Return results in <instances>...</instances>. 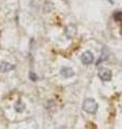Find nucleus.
Instances as JSON below:
<instances>
[{"instance_id": "1", "label": "nucleus", "mask_w": 122, "mask_h": 129, "mask_svg": "<svg viewBox=\"0 0 122 129\" xmlns=\"http://www.w3.org/2000/svg\"><path fill=\"white\" fill-rule=\"evenodd\" d=\"M83 109L87 113L93 114V113H95L97 111V103L95 102L94 99H86L83 103Z\"/></svg>"}, {"instance_id": "2", "label": "nucleus", "mask_w": 122, "mask_h": 129, "mask_svg": "<svg viewBox=\"0 0 122 129\" xmlns=\"http://www.w3.org/2000/svg\"><path fill=\"white\" fill-rule=\"evenodd\" d=\"M99 78L104 81V82H108L110 81L112 78V73L109 69H106V68H101L99 70Z\"/></svg>"}, {"instance_id": "3", "label": "nucleus", "mask_w": 122, "mask_h": 129, "mask_svg": "<svg viewBox=\"0 0 122 129\" xmlns=\"http://www.w3.org/2000/svg\"><path fill=\"white\" fill-rule=\"evenodd\" d=\"M93 60H94V57H93V54L91 52L86 51L81 54V61H83L85 64H90L93 62Z\"/></svg>"}, {"instance_id": "4", "label": "nucleus", "mask_w": 122, "mask_h": 129, "mask_svg": "<svg viewBox=\"0 0 122 129\" xmlns=\"http://www.w3.org/2000/svg\"><path fill=\"white\" fill-rule=\"evenodd\" d=\"M60 73H61V75H62L63 78L68 79V78H71V76L74 75V71H73L71 68L66 67V68H62V69H61Z\"/></svg>"}, {"instance_id": "5", "label": "nucleus", "mask_w": 122, "mask_h": 129, "mask_svg": "<svg viewBox=\"0 0 122 129\" xmlns=\"http://www.w3.org/2000/svg\"><path fill=\"white\" fill-rule=\"evenodd\" d=\"M66 35L68 38H70V39L73 38L76 35V27L74 25H69L66 28Z\"/></svg>"}, {"instance_id": "6", "label": "nucleus", "mask_w": 122, "mask_h": 129, "mask_svg": "<svg viewBox=\"0 0 122 129\" xmlns=\"http://www.w3.org/2000/svg\"><path fill=\"white\" fill-rule=\"evenodd\" d=\"M13 69H14V66L11 64L10 62L2 61L1 64H0V71H2V72H8V71H11Z\"/></svg>"}, {"instance_id": "7", "label": "nucleus", "mask_w": 122, "mask_h": 129, "mask_svg": "<svg viewBox=\"0 0 122 129\" xmlns=\"http://www.w3.org/2000/svg\"><path fill=\"white\" fill-rule=\"evenodd\" d=\"M25 108H26V104L24 103L22 100H18V101H16L15 104H14V109H15V110L17 111V112H19V113L25 110Z\"/></svg>"}, {"instance_id": "8", "label": "nucleus", "mask_w": 122, "mask_h": 129, "mask_svg": "<svg viewBox=\"0 0 122 129\" xmlns=\"http://www.w3.org/2000/svg\"><path fill=\"white\" fill-rule=\"evenodd\" d=\"M113 18H115V21H117V22H121L122 21V12H115Z\"/></svg>"}, {"instance_id": "9", "label": "nucleus", "mask_w": 122, "mask_h": 129, "mask_svg": "<svg viewBox=\"0 0 122 129\" xmlns=\"http://www.w3.org/2000/svg\"><path fill=\"white\" fill-rule=\"evenodd\" d=\"M29 78H30V80H32V81H36V76H35V74L33 73V72H30Z\"/></svg>"}, {"instance_id": "10", "label": "nucleus", "mask_w": 122, "mask_h": 129, "mask_svg": "<svg viewBox=\"0 0 122 129\" xmlns=\"http://www.w3.org/2000/svg\"><path fill=\"white\" fill-rule=\"evenodd\" d=\"M120 32H121V35H122V28H121V31Z\"/></svg>"}]
</instances>
